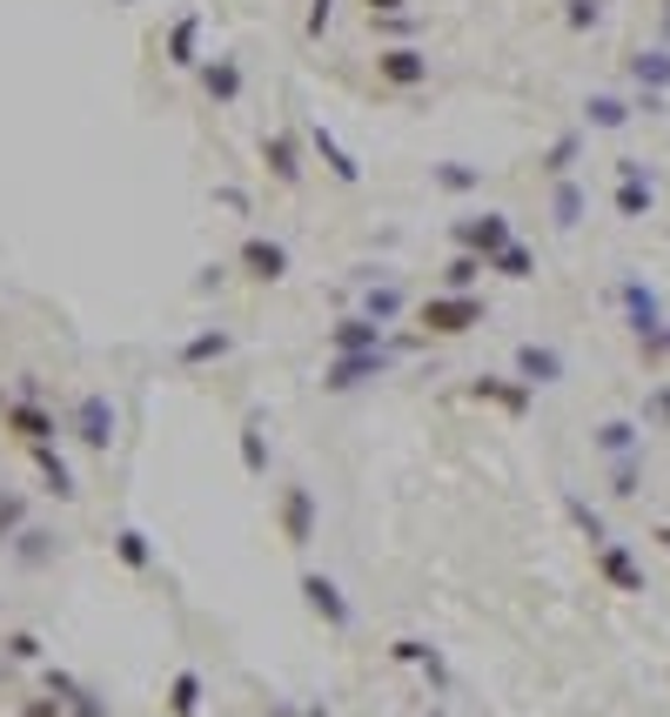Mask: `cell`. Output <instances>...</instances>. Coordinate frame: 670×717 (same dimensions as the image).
Listing matches in <instances>:
<instances>
[{"label":"cell","mask_w":670,"mask_h":717,"mask_svg":"<svg viewBox=\"0 0 670 717\" xmlns=\"http://www.w3.org/2000/svg\"><path fill=\"white\" fill-rule=\"evenodd\" d=\"M489 268H496V275H510V282H523V275H530V248H523V242H510V248H503Z\"/></svg>","instance_id":"cell-27"},{"label":"cell","mask_w":670,"mask_h":717,"mask_svg":"<svg viewBox=\"0 0 670 717\" xmlns=\"http://www.w3.org/2000/svg\"><path fill=\"white\" fill-rule=\"evenodd\" d=\"M201 88H208L215 107H229V101L242 94V61H235V54H215V61H201Z\"/></svg>","instance_id":"cell-14"},{"label":"cell","mask_w":670,"mask_h":717,"mask_svg":"<svg viewBox=\"0 0 670 717\" xmlns=\"http://www.w3.org/2000/svg\"><path fill=\"white\" fill-rule=\"evenodd\" d=\"M221 356H229V336H221V328H201V336L182 343V362H188V369H195V362H221Z\"/></svg>","instance_id":"cell-21"},{"label":"cell","mask_w":670,"mask_h":717,"mask_svg":"<svg viewBox=\"0 0 670 717\" xmlns=\"http://www.w3.org/2000/svg\"><path fill=\"white\" fill-rule=\"evenodd\" d=\"M476 322H483V302L470 289H442L423 302V336H470Z\"/></svg>","instance_id":"cell-1"},{"label":"cell","mask_w":670,"mask_h":717,"mask_svg":"<svg viewBox=\"0 0 670 717\" xmlns=\"http://www.w3.org/2000/svg\"><path fill=\"white\" fill-rule=\"evenodd\" d=\"M483 268H489L483 255L457 248V255H450V268H442V289H476V275H483Z\"/></svg>","instance_id":"cell-23"},{"label":"cell","mask_w":670,"mask_h":717,"mask_svg":"<svg viewBox=\"0 0 670 717\" xmlns=\"http://www.w3.org/2000/svg\"><path fill=\"white\" fill-rule=\"evenodd\" d=\"M457 242H463L470 255L496 262L503 248H510V222H503V215H463V222H457Z\"/></svg>","instance_id":"cell-7"},{"label":"cell","mask_w":670,"mask_h":717,"mask_svg":"<svg viewBox=\"0 0 670 717\" xmlns=\"http://www.w3.org/2000/svg\"><path fill=\"white\" fill-rule=\"evenodd\" d=\"M302 717H328V704H309V710H302Z\"/></svg>","instance_id":"cell-38"},{"label":"cell","mask_w":670,"mask_h":717,"mask_svg":"<svg viewBox=\"0 0 670 717\" xmlns=\"http://www.w3.org/2000/svg\"><path fill=\"white\" fill-rule=\"evenodd\" d=\"M597 443H603L610 456H624V450H631V423H603V436H597Z\"/></svg>","instance_id":"cell-31"},{"label":"cell","mask_w":670,"mask_h":717,"mask_svg":"<svg viewBox=\"0 0 670 717\" xmlns=\"http://www.w3.org/2000/svg\"><path fill=\"white\" fill-rule=\"evenodd\" d=\"M403 8H409V0H369V21L376 14H403Z\"/></svg>","instance_id":"cell-37"},{"label":"cell","mask_w":670,"mask_h":717,"mask_svg":"<svg viewBox=\"0 0 670 717\" xmlns=\"http://www.w3.org/2000/svg\"><path fill=\"white\" fill-rule=\"evenodd\" d=\"M577 208H584V195H577V188L564 182V188H556V222H564V229H570V222H577Z\"/></svg>","instance_id":"cell-32"},{"label":"cell","mask_w":670,"mask_h":717,"mask_svg":"<svg viewBox=\"0 0 670 717\" xmlns=\"http://www.w3.org/2000/svg\"><path fill=\"white\" fill-rule=\"evenodd\" d=\"M376 74H382V88H423V81H429V54H416V47H382V54H376Z\"/></svg>","instance_id":"cell-9"},{"label":"cell","mask_w":670,"mask_h":717,"mask_svg":"<svg viewBox=\"0 0 670 717\" xmlns=\"http://www.w3.org/2000/svg\"><path fill=\"white\" fill-rule=\"evenodd\" d=\"M328 14H335V0H309V41H322V27H328Z\"/></svg>","instance_id":"cell-35"},{"label":"cell","mask_w":670,"mask_h":717,"mask_svg":"<svg viewBox=\"0 0 670 717\" xmlns=\"http://www.w3.org/2000/svg\"><path fill=\"white\" fill-rule=\"evenodd\" d=\"M657 536H663V550H670V523H663V530H657Z\"/></svg>","instance_id":"cell-39"},{"label":"cell","mask_w":670,"mask_h":717,"mask_svg":"<svg viewBox=\"0 0 670 717\" xmlns=\"http://www.w3.org/2000/svg\"><path fill=\"white\" fill-rule=\"evenodd\" d=\"M235 262H242V275H249V282H262V289L289 282V248H282V242H268V235H249Z\"/></svg>","instance_id":"cell-6"},{"label":"cell","mask_w":670,"mask_h":717,"mask_svg":"<svg viewBox=\"0 0 670 717\" xmlns=\"http://www.w3.org/2000/svg\"><path fill=\"white\" fill-rule=\"evenodd\" d=\"M195 41H201V14H182L175 27H168V61H175V68H201Z\"/></svg>","instance_id":"cell-19"},{"label":"cell","mask_w":670,"mask_h":717,"mask_svg":"<svg viewBox=\"0 0 670 717\" xmlns=\"http://www.w3.org/2000/svg\"><path fill=\"white\" fill-rule=\"evenodd\" d=\"M470 396L476 403H496V409H510V416H523L530 409V382L517 375V382H503V375H476L470 382Z\"/></svg>","instance_id":"cell-12"},{"label":"cell","mask_w":670,"mask_h":717,"mask_svg":"<svg viewBox=\"0 0 670 717\" xmlns=\"http://www.w3.org/2000/svg\"><path fill=\"white\" fill-rule=\"evenodd\" d=\"M517 375H523V382H556V375H564V362H556V349L523 343V349H517Z\"/></svg>","instance_id":"cell-20"},{"label":"cell","mask_w":670,"mask_h":717,"mask_svg":"<svg viewBox=\"0 0 670 717\" xmlns=\"http://www.w3.org/2000/svg\"><path fill=\"white\" fill-rule=\"evenodd\" d=\"M262 161H268V175L282 182V188L302 182V141H296V135H268V141H262Z\"/></svg>","instance_id":"cell-13"},{"label":"cell","mask_w":670,"mask_h":717,"mask_svg":"<svg viewBox=\"0 0 670 717\" xmlns=\"http://www.w3.org/2000/svg\"><path fill=\"white\" fill-rule=\"evenodd\" d=\"M242 470L249 476H268V443H262V416L242 423Z\"/></svg>","instance_id":"cell-22"},{"label":"cell","mask_w":670,"mask_h":717,"mask_svg":"<svg viewBox=\"0 0 670 717\" xmlns=\"http://www.w3.org/2000/svg\"><path fill=\"white\" fill-rule=\"evenodd\" d=\"M389 657H396V664H416L429 684H450V664H442L436 644H423V637H396V644H389Z\"/></svg>","instance_id":"cell-15"},{"label":"cell","mask_w":670,"mask_h":717,"mask_svg":"<svg viewBox=\"0 0 670 717\" xmlns=\"http://www.w3.org/2000/svg\"><path fill=\"white\" fill-rule=\"evenodd\" d=\"M309 148H315V161H322V169H328L335 182H343V188H356V182H362V161H356L343 141H335L322 122H309Z\"/></svg>","instance_id":"cell-10"},{"label":"cell","mask_w":670,"mask_h":717,"mask_svg":"<svg viewBox=\"0 0 670 717\" xmlns=\"http://www.w3.org/2000/svg\"><path fill=\"white\" fill-rule=\"evenodd\" d=\"M590 122H597V128H617V122H624V101L597 94V101H590Z\"/></svg>","instance_id":"cell-28"},{"label":"cell","mask_w":670,"mask_h":717,"mask_svg":"<svg viewBox=\"0 0 670 717\" xmlns=\"http://www.w3.org/2000/svg\"><path fill=\"white\" fill-rule=\"evenodd\" d=\"M597 570L617 583V590H644V570H637V557L624 543H597Z\"/></svg>","instance_id":"cell-16"},{"label":"cell","mask_w":670,"mask_h":717,"mask_svg":"<svg viewBox=\"0 0 670 717\" xmlns=\"http://www.w3.org/2000/svg\"><path fill=\"white\" fill-rule=\"evenodd\" d=\"M115 557H122L128 570H148V564H154V543H148L141 530H115Z\"/></svg>","instance_id":"cell-24"},{"label":"cell","mask_w":670,"mask_h":717,"mask_svg":"<svg viewBox=\"0 0 670 717\" xmlns=\"http://www.w3.org/2000/svg\"><path fill=\"white\" fill-rule=\"evenodd\" d=\"M21 717H68V697H54V691H47V697H27Z\"/></svg>","instance_id":"cell-30"},{"label":"cell","mask_w":670,"mask_h":717,"mask_svg":"<svg viewBox=\"0 0 670 717\" xmlns=\"http://www.w3.org/2000/svg\"><path fill=\"white\" fill-rule=\"evenodd\" d=\"M328 349L335 356H356V349H382V322L376 315H343L328 328Z\"/></svg>","instance_id":"cell-11"},{"label":"cell","mask_w":670,"mask_h":717,"mask_svg":"<svg viewBox=\"0 0 670 717\" xmlns=\"http://www.w3.org/2000/svg\"><path fill=\"white\" fill-rule=\"evenodd\" d=\"M68 717H107V704H101L94 691H74V697H68Z\"/></svg>","instance_id":"cell-34"},{"label":"cell","mask_w":670,"mask_h":717,"mask_svg":"<svg viewBox=\"0 0 670 717\" xmlns=\"http://www.w3.org/2000/svg\"><path fill=\"white\" fill-rule=\"evenodd\" d=\"M27 450H34V470L47 476V489L61 496V504H74V470L61 463V450H54V443H27Z\"/></svg>","instance_id":"cell-17"},{"label":"cell","mask_w":670,"mask_h":717,"mask_svg":"<svg viewBox=\"0 0 670 717\" xmlns=\"http://www.w3.org/2000/svg\"><path fill=\"white\" fill-rule=\"evenodd\" d=\"M8 657H21V664H34V657H41V637H34V631H14V637H8Z\"/></svg>","instance_id":"cell-33"},{"label":"cell","mask_w":670,"mask_h":717,"mask_svg":"<svg viewBox=\"0 0 670 717\" xmlns=\"http://www.w3.org/2000/svg\"><path fill=\"white\" fill-rule=\"evenodd\" d=\"M275 517H282V543H289V550H309V543H315V523H322L315 489H309V483H282V496H275Z\"/></svg>","instance_id":"cell-2"},{"label":"cell","mask_w":670,"mask_h":717,"mask_svg":"<svg viewBox=\"0 0 670 717\" xmlns=\"http://www.w3.org/2000/svg\"><path fill=\"white\" fill-rule=\"evenodd\" d=\"M389 362H396V349H356V356H328V369H322V390H362V382H376Z\"/></svg>","instance_id":"cell-3"},{"label":"cell","mask_w":670,"mask_h":717,"mask_svg":"<svg viewBox=\"0 0 670 717\" xmlns=\"http://www.w3.org/2000/svg\"><path fill=\"white\" fill-rule=\"evenodd\" d=\"M429 182H436V188H450V195H463V188H476L483 175L470 169V161H442V169H429Z\"/></svg>","instance_id":"cell-26"},{"label":"cell","mask_w":670,"mask_h":717,"mask_svg":"<svg viewBox=\"0 0 670 717\" xmlns=\"http://www.w3.org/2000/svg\"><path fill=\"white\" fill-rule=\"evenodd\" d=\"M617 208L624 215H644L650 208V188L637 182V161H624V175H617Z\"/></svg>","instance_id":"cell-25"},{"label":"cell","mask_w":670,"mask_h":717,"mask_svg":"<svg viewBox=\"0 0 670 717\" xmlns=\"http://www.w3.org/2000/svg\"><path fill=\"white\" fill-rule=\"evenodd\" d=\"M302 603H309V611H315L328 631H349V624H356V603L343 597V583L322 577V570H302Z\"/></svg>","instance_id":"cell-4"},{"label":"cell","mask_w":670,"mask_h":717,"mask_svg":"<svg viewBox=\"0 0 670 717\" xmlns=\"http://www.w3.org/2000/svg\"><path fill=\"white\" fill-rule=\"evenodd\" d=\"M570 161H577V135H564V141H556L543 169H550V175H570Z\"/></svg>","instance_id":"cell-29"},{"label":"cell","mask_w":670,"mask_h":717,"mask_svg":"<svg viewBox=\"0 0 670 717\" xmlns=\"http://www.w3.org/2000/svg\"><path fill=\"white\" fill-rule=\"evenodd\" d=\"M21 517H27V504H21V496H0V536H8Z\"/></svg>","instance_id":"cell-36"},{"label":"cell","mask_w":670,"mask_h":717,"mask_svg":"<svg viewBox=\"0 0 670 717\" xmlns=\"http://www.w3.org/2000/svg\"><path fill=\"white\" fill-rule=\"evenodd\" d=\"M168 717H201V671L182 664L175 684H168Z\"/></svg>","instance_id":"cell-18"},{"label":"cell","mask_w":670,"mask_h":717,"mask_svg":"<svg viewBox=\"0 0 670 717\" xmlns=\"http://www.w3.org/2000/svg\"><path fill=\"white\" fill-rule=\"evenodd\" d=\"M0 423H8L21 443H54L61 436V423H54L47 409H41V396H21V403H0Z\"/></svg>","instance_id":"cell-8"},{"label":"cell","mask_w":670,"mask_h":717,"mask_svg":"<svg viewBox=\"0 0 670 717\" xmlns=\"http://www.w3.org/2000/svg\"><path fill=\"white\" fill-rule=\"evenodd\" d=\"M68 429L81 436V443H88L94 456H107V443H115V403H107L101 390H88V396L74 403V416H68Z\"/></svg>","instance_id":"cell-5"}]
</instances>
